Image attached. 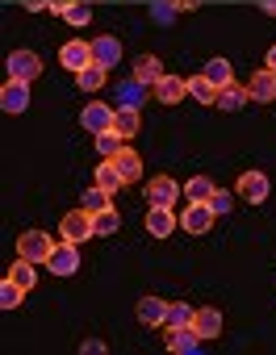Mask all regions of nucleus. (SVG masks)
<instances>
[{
  "label": "nucleus",
  "instance_id": "nucleus-34",
  "mask_svg": "<svg viewBox=\"0 0 276 355\" xmlns=\"http://www.w3.org/2000/svg\"><path fill=\"white\" fill-rule=\"evenodd\" d=\"M209 193H214V184L205 180V175H193V180L184 184V201H201V205H205V201H209Z\"/></svg>",
  "mask_w": 276,
  "mask_h": 355
},
{
  "label": "nucleus",
  "instance_id": "nucleus-38",
  "mask_svg": "<svg viewBox=\"0 0 276 355\" xmlns=\"http://www.w3.org/2000/svg\"><path fill=\"white\" fill-rule=\"evenodd\" d=\"M259 9H264L268 17H276V0H264V5H259Z\"/></svg>",
  "mask_w": 276,
  "mask_h": 355
},
{
  "label": "nucleus",
  "instance_id": "nucleus-16",
  "mask_svg": "<svg viewBox=\"0 0 276 355\" xmlns=\"http://www.w3.org/2000/svg\"><path fill=\"white\" fill-rule=\"evenodd\" d=\"M193 330L201 334V343H205V338H218V334H222V313H218L214 305L197 309V318H193Z\"/></svg>",
  "mask_w": 276,
  "mask_h": 355
},
{
  "label": "nucleus",
  "instance_id": "nucleus-1",
  "mask_svg": "<svg viewBox=\"0 0 276 355\" xmlns=\"http://www.w3.org/2000/svg\"><path fill=\"white\" fill-rule=\"evenodd\" d=\"M46 272L51 276H76L80 272V243H55V251H51V259H46Z\"/></svg>",
  "mask_w": 276,
  "mask_h": 355
},
{
  "label": "nucleus",
  "instance_id": "nucleus-35",
  "mask_svg": "<svg viewBox=\"0 0 276 355\" xmlns=\"http://www.w3.org/2000/svg\"><path fill=\"white\" fill-rule=\"evenodd\" d=\"M63 21H67V26H76V30H80V26H88V21H92V5L76 0V5H67V9H63Z\"/></svg>",
  "mask_w": 276,
  "mask_h": 355
},
{
  "label": "nucleus",
  "instance_id": "nucleus-5",
  "mask_svg": "<svg viewBox=\"0 0 276 355\" xmlns=\"http://www.w3.org/2000/svg\"><path fill=\"white\" fill-rule=\"evenodd\" d=\"M176 226H180V218H176L172 205H151V209H147V234H151V239H172Z\"/></svg>",
  "mask_w": 276,
  "mask_h": 355
},
{
  "label": "nucleus",
  "instance_id": "nucleus-25",
  "mask_svg": "<svg viewBox=\"0 0 276 355\" xmlns=\"http://www.w3.org/2000/svg\"><path fill=\"white\" fill-rule=\"evenodd\" d=\"M189 96H193V101H201V105H218V88H214V80H209L205 71L189 80Z\"/></svg>",
  "mask_w": 276,
  "mask_h": 355
},
{
  "label": "nucleus",
  "instance_id": "nucleus-32",
  "mask_svg": "<svg viewBox=\"0 0 276 355\" xmlns=\"http://www.w3.org/2000/svg\"><path fill=\"white\" fill-rule=\"evenodd\" d=\"M80 205H84L88 214H101V209H109V205H113V197H109L105 189H96V184H92V189L80 197Z\"/></svg>",
  "mask_w": 276,
  "mask_h": 355
},
{
  "label": "nucleus",
  "instance_id": "nucleus-19",
  "mask_svg": "<svg viewBox=\"0 0 276 355\" xmlns=\"http://www.w3.org/2000/svg\"><path fill=\"white\" fill-rule=\"evenodd\" d=\"M247 101H251V96H247V88H243V84H234V80H230L226 88H218V109H222V113H239Z\"/></svg>",
  "mask_w": 276,
  "mask_h": 355
},
{
  "label": "nucleus",
  "instance_id": "nucleus-15",
  "mask_svg": "<svg viewBox=\"0 0 276 355\" xmlns=\"http://www.w3.org/2000/svg\"><path fill=\"white\" fill-rule=\"evenodd\" d=\"M117 59H121V42L117 38H92V63H101V67H117Z\"/></svg>",
  "mask_w": 276,
  "mask_h": 355
},
{
  "label": "nucleus",
  "instance_id": "nucleus-39",
  "mask_svg": "<svg viewBox=\"0 0 276 355\" xmlns=\"http://www.w3.org/2000/svg\"><path fill=\"white\" fill-rule=\"evenodd\" d=\"M268 67H272V71H276V46H272V51H268Z\"/></svg>",
  "mask_w": 276,
  "mask_h": 355
},
{
  "label": "nucleus",
  "instance_id": "nucleus-37",
  "mask_svg": "<svg viewBox=\"0 0 276 355\" xmlns=\"http://www.w3.org/2000/svg\"><path fill=\"white\" fill-rule=\"evenodd\" d=\"M80 351H84V355H105V343H101V338H84Z\"/></svg>",
  "mask_w": 276,
  "mask_h": 355
},
{
  "label": "nucleus",
  "instance_id": "nucleus-14",
  "mask_svg": "<svg viewBox=\"0 0 276 355\" xmlns=\"http://www.w3.org/2000/svg\"><path fill=\"white\" fill-rule=\"evenodd\" d=\"M113 109H117V105H84V113H80V125H84V130H92V134H101V130H113Z\"/></svg>",
  "mask_w": 276,
  "mask_h": 355
},
{
  "label": "nucleus",
  "instance_id": "nucleus-36",
  "mask_svg": "<svg viewBox=\"0 0 276 355\" xmlns=\"http://www.w3.org/2000/svg\"><path fill=\"white\" fill-rule=\"evenodd\" d=\"M205 205H209V209H214V214H218V218H226V214H230V209H234V197H230V193H226V189H214V193H209V201H205Z\"/></svg>",
  "mask_w": 276,
  "mask_h": 355
},
{
  "label": "nucleus",
  "instance_id": "nucleus-10",
  "mask_svg": "<svg viewBox=\"0 0 276 355\" xmlns=\"http://www.w3.org/2000/svg\"><path fill=\"white\" fill-rule=\"evenodd\" d=\"M147 205H180V184L172 175H155L147 184Z\"/></svg>",
  "mask_w": 276,
  "mask_h": 355
},
{
  "label": "nucleus",
  "instance_id": "nucleus-24",
  "mask_svg": "<svg viewBox=\"0 0 276 355\" xmlns=\"http://www.w3.org/2000/svg\"><path fill=\"white\" fill-rule=\"evenodd\" d=\"M105 80H109V67H101V63H88L84 71H76V84H80L84 92H96V88H105Z\"/></svg>",
  "mask_w": 276,
  "mask_h": 355
},
{
  "label": "nucleus",
  "instance_id": "nucleus-22",
  "mask_svg": "<svg viewBox=\"0 0 276 355\" xmlns=\"http://www.w3.org/2000/svg\"><path fill=\"white\" fill-rule=\"evenodd\" d=\"M134 76L143 80L147 88H155V80L164 76V63H159L155 55H138V59H134Z\"/></svg>",
  "mask_w": 276,
  "mask_h": 355
},
{
  "label": "nucleus",
  "instance_id": "nucleus-6",
  "mask_svg": "<svg viewBox=\"0 0 276 355\" xmlns=\"http://www.w3.org/2000/svg\"><path fill=\"white\" fill-rule=\"evenodd\" d=\"M268 193H272V184H268L264 171H243V175H239V197H243L247 205H264Z\"/></svg>",
  "mask_w": 276,
  "mask_h": 355
},
{
  "label": "nucleus",
  "instance_id": "nucleus-31",
  "mask_svg": "<svg viewBox=\"0 0 276 355\" xmlns=\"http://www.w3.org/2000/svg\"><path fill=\"white\" fill-rule=\"evenodd\" d=\"M230 71H234V67H230V63H226V59H209V63H205V76H209V80H214V88H226V84H230V80H234V76H230Z\"/></svg>",
  "mask_w": 276,
  "mask_h": 355
},
{
  "label": "nucleus",
  "instance_id": "nucleus-21",
  "mask_svg": "<svg viewBox=\"0 0 276 355\" xmlns=\"http://www.w3.org/2000/svg\"><path fill=\"white\" fill-rule=\"evenodd\" d=\"M193 318H197V305H189V301H176V305H168V318H164V326H168V330H189V326H193Z\"/></svg>",
  "mask_w": 276,
  "mask_h": 355
},
{
  "label": "nucleus",
  "instance_id": "nucleus-40",
  "mask_svg": "<svg viewBox=\"0 0 276 355\" xmlns=\"http://www.w3.org/2000/svg\"><path fill=\"white\" fill-rule=\"evenodd\" d=\"M84 5H101V0H84Z\"/></svg>",
  "mask_w": 276,
  "mask_h": 355
},
{
  "label": "nucleus",
  "instance_id": "nucleus-33",
  "mask_svg": "<svg viewBox=\"0 0 276 355\" xmlns=\"http://www.w3.org/2000/svg\"><path fill=\"white\" fill-rule=\"evenodd\" d=\"M176 13H180L176 0H155V5H151V21H155V26H172Z\"/></svg>",
  "mask_w": 276,
  "mask_h": 355
},
{
  "label": "nucleus",
  "instance_id": "nucleus-41",
  "mask_svg": "<svg viewBox=\"0 0 276 355\" xmlns=\"http://www.w3.org/2000/svg\"><path fill=\"white\" fill-rule=\"evenodd\" d=\"M176 5H184V0H176Z\"/></svg>",
  "mask_w": 276,
  "mask_h": 355
},
{
  "label": "nucleus",
  "instance_id": "nucleus-7",
  "mask_svg": "<svg viewBox=\"0 0 276 355\" xmlns=\"http://www.w3.org/2000/svg\"><path fill=\"white\" fill-rule=\"evenodd\" d=\"M42 76V59L34 55V51H13L9 55V80H38Z\"/></svg>",
  "mask_w": 276,
  "mask_h": 355
},
{
  "label": "nucleus",
  "instance_id": "nucleus-2",
  "mask_svg": "<svg viewBox=\"0 0 276 355\" xmlns=\"http://www.w3.org/2000/svg\"><path fill=\"white\" fill-rule=\"evenodd\" d=\"M59 230H63V239L67 243H84V239H96V226H92V214L80 205V209H71V214H63V222H59Z\"/></svg>",
  "mask_w": 276,
  "mask_h": 355
},
{
  "label": "nucleus",
  "instance_id": "nucleus-29",
  "mask_svg": "<svg viewBox=\"0 0 276 355\" xmlns=\"http://www.w3.org/2000/svg\"><path fill=\"white\" fill-rule=\"evenodd\" d=\"M21 297H26V288H21L13 276L0 280V309H17V305H21Z\"/></svg>",
  "mask_w": 276,
  "mask_h": 355
},
{
  "label": "nucleus",
  "instance_id": "nucleus-11",
  "mask_svg": "<svg viewBox=\"0 0 276 355\" xmlns=\"http://www.w3.org/2000/svg\"><path fill=\"white\" fill-rule=\"evenodd\" d=\"M184 96H189V80H180V76H168V71L155 80V101H159V105H180Z\"/></svg>",
  "mask_w": 276,
  "mask_h": 355
},
{
  "label": "nucleus",
  "instance_id": "nucleus-3",
  "mask_svg": "<svg viewBox=\"0 0 276 355\" xmlns=\"http://www.w3.org/2000/svg\"><path fill=\"white\" fill-rule=\"evenodd\" d=\"M51 251H55V243L46 239V230H26V234L17 239V255H21V259H34V263H42V268H46Z\"/></svg>",
  "mask_w": 276,
  "mask_h": 355
},
{
  "label": "nucleus",
  "instance_id": "nucleus-28",
  "mask_svg": "<svg viewBox=\"0 0 276 355\" xmlns=\"http://www.w3.org/2000/svg\"><path fill=\"white\" fill-rule=\"evenodd\" d=\"M34 268H38L34 259H21V255H17V263L9 268V276H13V280H17V284H21V288L30 293V288L38 284V272H34Z\"/></svg>",
  "mask_w": 276,
  "mask_h": 355
},
{
  "label": "nucleus",
  "instance_id": "nucleus-27",
  "mask_svg": "<svg viewBox=\"0 0 276 355\" xmlns=\"http://www.w3.org/2000/svg\"><path fill=\"white\" fill-rule=\"evenodd\" d=\"M113 130L121 134V138H134L138 134V109H113Z\"/></svg>",
  "mask_w": 276,
  "mask_h": 355
},
{
  "label": "nucleus",
  "instance_id": "nucleus-12",
  "mask_svg": "<svg viewBox=\"0 0 276 355\" xmlns=\"http://www.w3.org/2000/svg\"><path fill=\"white\" fill-rule=\"evenodd\" d=\"M113 101H117V109H121V105H126V109H138V105L147 101V84L138 80V76H130V80H121V84L113 88Z\"/></svg>",
  "mask_w": 276,
  "mask_h": 355
},
{
  "label": "nucleus",
  "instance_id": "nucleus-30",
  "mask_svg": "<svg viewBox=\"0 0 276 355\" xmlns=\"http://www.w3.org/2000/svg\"><path fill=\"white\" fill-rule=\"evenodd\" d=\"M121 146H126V138H121L117 130H101V134H96V150H101V159H113Z\"/></svg>",
  "mask_w": 276,
  "mask_h": 355
},
{
  "label": "nucleus",
  "instance_id": "nucleus-26",
  "mask_svg": "<svg viewBox=\"0 0 276 355\" xmlns=\"http://www.w3.org/2000/svg\"><path fill=\"white\" fill-rule=\"evenodd\" d=\"M92 226H96V239H113L117 230H121V214L109 205V209H101V214H92Z\"/></svg>",
  "mask_w": 276,
  "mask_h": 355
},
{
  "label": "nucleus",
  "instance_id": "nucleus-18",
  "mask_svg": "<svg viewBox=\"0 0 276 355\" xmlns=\"http://www.w3.org/2000/svg\"><path fill=\"white\" fill-rule=\"evenodd\" d=\"M113 163H117V171H121L126 184H134L138 175H143V159H138V150H130V146H121V150L113 155Z\"/></svg>",
  "mask_w": 276,
  "mask_h": 355
},
{
  "label": "nucleus",
  "instance_id": "nucleus-13",
  "mask_svg": "<svg viewBox=\"0 0 276 355\" xmlns=\"http://www.w3.org/2000/svg\"><path fill=\"white\" fill-rule=\"evenodd\" d=\"M59 63H63L67 71H84V67L92 63V42H80V38L67 42V46L59 51Z\"/></svg>",
  "mask_w": 276,
  "mask_h": 355
},
{
  "label": "nucleus",
  "instance_id": "nucleus-4",
  "mask_svg": "<svg viewBox=\"0 0 276 355\" xmlns=\"http://www.w3.org/2000/svg\"><path fill=\"white\" fill-rule=\"evenodd\" d=\"M214 209L209 205H201V201H189L184 209H180V230H189V234H209L214 230Z\"/></svg>",
  "mask_w": 276,
  "mask_h": 355
},
{
  "label": "nucleus",
  "instance_id": "nucleus-17",
  "mask_svg": "<svg viewBox=\"0 0 276 355\" xmlns=\"http://www.w3.org/2000/svg\"><path fill=\"white\" fill-rule=\"evenodd\" d=\"M134 313H138V322H143V326H164V318H168V301H159V297H143Z\"/></svg>",
  "mask_w": 276,
  "mask_h": 355
},
{
  "label": "nucleus",
  "instance_id": "nucleus-23",
  "mask_svg": "<svg viewBox=\"0 0 276 355\" xmlns=\"http://www.w3.org/2000/svg\"><path fill=\"white\" fill-rule=\"evenodd\" d=\"M121 184H126V180H121V171H117V163H113V159H105V163L96 167V189H105V193L113 197V193H117Z\"/></svg>",
  "mask_w": 276,
  "mask_h": 355
},
{
  "label": "nucleus",
  "instance_id": "nucleus-8",
  "mask_svg": "<svg viewBox=\"0 0 276 355\" xmlns=\"http://www.w3.org/2000/svg\"><path fill=\"white\" fill-rule=\"evenodd\" d=\"M247 96H251L255 105H272V101H276V71H272V67L255 71V76L247 80Z\"/></svg>",
  "mask_w": 276,
  "mask_h": 355
},
{
  "label": "nucleus",
  "instance_id": "nucleus-20",
  "mask_svg": "<svg viewBox=\"0 0 276 355\" xmlns=\"http://www.w3.org/2000/svg\"><path fill=\"white\" fill-rule=\"evenodd\" d=\"M168 351H172V355H197V351H201V334H197L193 326H189V330H172Z\"/></svg>",
  "mask_w": 276,
  "mask_h": 355
},
{
  "label": "nucleus",
  "instance_id": "nucleus-9",
  "mask_svg": "<svg viewBox=\"0 0 276 355\" xmlns=\"http://www.w3.org/2000/svg\"><path fill=\"white\" fill-rule=\"evenodd\" d=\"M0 109L5 113H26L30 109V84L26 80H9L0 88Z\"/></svg>",
  "mask_w": 276,
  "mask_h": 355
}]
</instances>
